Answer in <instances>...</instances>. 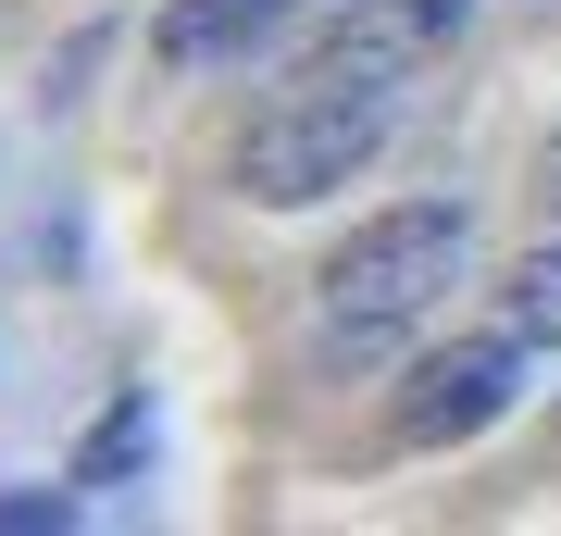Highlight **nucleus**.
<instances>
[{"mask_svg":"<svg viewBox=\"0 0 561 536\" xmlns=\"http://www.w3.org/2000/svg\"><path fill=\"white\" fill-rule=\"evenodd\" d=\"M62 524H76L62 487H50V499H0V536H62Z\"/></svg>","mask_w":561,"mask_h":536,"instance_id":"obj_8","label":"nucleus"},{"mask_svg":"<svg viewBox=\"0 0 561 536\" xmlns=\"http://www.w3.org/2000/svg\"><path fill=\"white\" fill-rule=\"evenodd\" d=\"M512 387H524V338L500 324V338H461L437 362H412V387H400V449H461V437H486V424L512 412Z\"/></svg>","mask_w":561,"mask_h":536,"instance_id":"obj_3","label":"nucleus"},{"mask_svg":"<svg viewBox=\"0 0 561 536\" xmlns=\"http://www.w3.org/2000/svg\"><path fill=\"white\" fill-rule=\"evenodd\" d=\"M387 125H400V88H375V76H287L250 113V138H238V187L275 199V213H300V199L350 187L362 162L387 150Z\"/></svg>","mask_w":561,"mask_h":536,"instance_id":"obj_2","label":"nucleus"},{"mask_svg":"<svg viewBox=\"0 0 561 536\" xmlns=\"http://www.w3.org/2000/svg\"><path fill=\"white\" fill-rule=\"evenodd\" d=\"M275 25H287V0H175V13H162V50L175 62H225V50L275 38Z\"/></svg>","mask_w":561,"mask_h":536,"instance_id":"obj_5","label":"nucleus"},{"mask_svg":"<svg viewBox=\"0 0 561 536\" xmlns=\"http://www.w3.org/2000/svg\"><path fill=\"white\" fill-rule=\"evenodd\" d=\"M138 461H150V387H125L113 412H101V437L76 449V487H125Z\"/></svg>","mask_w":561,"mask_h":536,"instance_id":"obj_7","label":"nucleus"},{"mask_svg":"<svg viewBox=\"0 0 561 536\" xmlns=\"http://www.w3.org/2000/svg\"><path fill=\"white\" fill-rule=\"evenodd\" d=\"M500 324H512L524 350H561V238H537V250L512 262V287H500Z\"/></svg>","mask_w":561,"mask_h":536,"instance_id":"obj_6","label":"nucleus"},{"mask_svg":"<svg viewBox=\"0 0 561 536\" xmlns=\"http://www.w3.org/2000/svg\"><path fill=\"white\" fill-rule=\"evenodd\" d=\"M461 262H474V225L437 213V199H400V213H375L362 238L312 275V350L324 362H387L400 338L437 324V299L461 287Z\"/></svg>","mask_w":561,"mask_h":536,"instance_id":"obj_1","label":"nucleus"},{"mask_svg":"<svg viewBox=\"0 0 561 536\" xmlns=\"http://www.w3.org/2000/svg\"><path fill=\"white\" fill-rule=\"evenodd\" d=\"M461 25H474V0H350V25L324 50H300V76H375V88H412L424 62H437Z\"/></svg>","mask_w":561,"mask_h":536,"instance_id":"obj_4","label":"nucleus"},{"mask_svg":"<svg viewBox=\"0 0 561 536\" xmlns=\"http://www.w3.org/2000/svg\"><path fill=\"white\" fill-rule=\"evenodd\" d=\"M537 187H549V213H561V138H549V175H537Z\"/></svg>","mask_w":561,"mask_h":536,"instance_id":"obj_9","label":"nucleus"}]
</instances>
